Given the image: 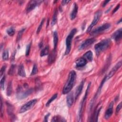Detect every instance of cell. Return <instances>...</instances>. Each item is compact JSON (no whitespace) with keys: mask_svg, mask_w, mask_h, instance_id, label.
<instances>
[{"mask_svg":"<svg viewBox=\"0 0 122 122\" xmlns=\"http://www.w3.org/2000/svg\"><path fill=\"white\" fill-rule=\"evenodd\" d=\"M37 102V99H33V100L27 102L20 108V109L19 111V112L23 113V112H24L28 111L29 110H30L31 108H32V107Z\"/></svg>","mask_w":122,"mask_h":122,"instance_id":"cell-8","label":"cell"},{"mask_svg":"<svg viewBox=\"0 0 122 122\" xmlns=\"http://www.w3.org/2000/svg\"><path fill=\"white\" fill-rule=\"evenodd\" d=\"M15 65L14 64H12L9 69V75H12L14 74V71H15Z\"/></svg>","mask_w":122,"mask_h":122,"instance_id":"cell-35","label":"cell"},{"mask_svg":"<svg viewBox=\"0 0 122 122\" xmlns=\"http://www.w3.org/2000/svg\"><path fill=\"white\" fill-rule=\"evenodd\" d=\"M56 50L53 49L51 53L50 54L48 58V61L49 64H51L56 59Z\"/></svg>","mask_w":122,"mask_h":122,"instance_id":"cell-15","label":"cell"},{"mask_svg":"<svg viewBox=\"0 0 122 122\" xmlns=\"http://www.w3.org/2000/svg\"><path fill=\"white\" fill-rule=\"evenodd\" d=\"M69 94L67 96L66 98V101H67V104L68 107H71L73 104L74 97L73 95V93L72 92H69Z\"/></svg>","mask_w":122,"mask_h":122,"instance_id":"cell-18","label":"cell"},{"mask_svg":"<svg viewBox=\"0 0 122 122\" xmlns=\"http://www.w3.org/2000/svg\"><path fill=\"white\" fill-rule=\"evenodd\" d=\"M7 33L10 36H12L15 34V29L13 27H10L7 30Z\"/></svg>","mask_w":122,"mask_h":122,"instance_id":"cell-30","label":"cell"},{"mask_svg":"<svg viewBox=\"0 0 122 122\" xmlns=\"http://www.w3.org/2000/svg\"><path fill=\"white\" fill-rule=\"evenodd\" d=\"M98 108V105L96 106V109L93 113L92 116V118H91V121H95V122H97L98 121V116L99 114L100 113V112L101 111V110L102 109V107L99 108L98 109H97Z\"/></svg>","mask_w":122,"mask_h":122,"instance_id":"cell-17","label":"cell"},{"mask_svg":"<svg viewBox=\"0 0 122 122\" xmlns=\"http://www.w3.org/2000/svg\"><path fill=\"white\" fill-rule=\"evenodd\" d=\"M83 57H84L87 61H92L93 60V53L90 51H88L83 55Z\"/></svg>","mask_w":122,"mask_h":122,"instance_id":"cell-21","label":"cell"},{"mask_svg":"<svg viewBox=\"0 0 122 122\" xmlns=\"http://www.w3.org/2000/svg\"><path fill=\"white\" fill-rule=\"evenodd\" d=\"M78 5L77 3H74L73 5V9L70 14V19L71 20H73L75 18L78 12Z\"/></svg>","mask_w":122,"mask_h":122,"instance_id":"cell-16","label":"cell"},{"mask_svg":"<svg viewBox=\"0 0 122 122\" xmlns=\"http://www.w3.org/2000/svg\"><path fill=\"white\" fill-rule=\"evenodd\" d=\"M30 46H31V44L29 43V44L27 45V46L26 47V52H25L26 56H28L29 55L30 51Z\"/></svg>","mask_w":122,"mask_h":122,"instance_id":"cell-36","label":"cell"},{"mask_svg":"<svg viewBox=\"0 0 122 122\" xmlns=\"http://www.w3.org/2000/svg\"><path fill=\"white\" fill-rule=\"evenodd\" d=\"M121 108H122V102H120L117 105V106L116 107V114H117L119 113V112H120Z\"/></svg>","mask_w":122,"mask_h":122,"instance_id":"cell-37","label":"cell"},{"mask_svg":"<svg viewBox=\"0 0 122 122\" xmlns=\"http://www.w3.org/2000/svg\"><path fill=\"white\" fill-rule=\"evenodd\" d=\"M58 42V35L57 32L55 31L53 32V44H54V49L56 50L57 44Z\"/></svg>","mask_w":122,"mask_h":122,"instance_id":"cell-23","label":"cell"},{"mask_svg":"<svg viewBox=\"0 0 122 122\" xmlns=\"http://www.w3.org/2000/svg\"><path fill=\"white\" fill-rule=\"evenodd\" d=\"M110 1L109 0H105V1H104V2L103 3V4H102V6L103 7H104Z\"/></svg>","mask_w":122,"mask_h":122,"instance_id":"cell-43","label":"cell"},{"mask_svg":"<svg viewBox=\"0 0 122 122\" xmlns=\"http://www.w3.org/2000/svg\"><path fill=\"white\" fill-rule=\"evenodd\" d=\"M76 76L77 75L74 71H71L70 72L67 81L63 88L62 93L63 94H68L70 92L76 82Z\"/></svg>","mask_w":122,"mask_h":122,"instance_id":"cell-1","label":"cell"},{"mask_svg":"<svg viewBox=\"0 0 122 122\" xmlns=\"http://www.w3.org/2000/svg\"><path fill=\"white\" fill-rule=\"evenodd\" d=\"M9 51L7 50H5L2 53V59L4 61H6L9 58Z\"/></svg>","mask_w":122,"mask_h":122,"instance_id":"cell-29","label":"cell"},{"mask_svg":"<svg viewBox=\"0 0 122 122\" xmlns=\"http://www.w3.org/2000/svg\"><path fill=\"white\" fill-rule=\"evenodd\" d=\"M25 30V29H22L18 32L17 37V42L19 41L20 40V39L22 36V34L24 32Z\"/></svg>","mask_w":122,"mask_h":122,"instance_id":"cell-31","label":"cell"},{"mask_svg":"<svg viewBox=\"0 0 122 122\" xmlns=\"http://www.w3.org/2000/svg\"><path fill=\"white\" fill-rule=\"evenodd\" d=\"M12 92V81H10L9 82L7 89V96H10Z\"/></svg>","mask_w":122,"mask_h":122,"instance_id":"cell-24","label":"cell"},{"mask_svg":"<svg viewBox=\"0 0 122 122\" xmlns=\"http://www.w3.org/2000/svg\"><path fill=\"white\" fill-rule=\"evenodd\" d=\"M101 16H102V12L101 10H99L96 12V13L94 15L92 21L91 22V24L89 25V26L88 27L87 29V30H86L87 32H90L92 30V28L97 23V22L99 20Z\"/></svg>","mask_w":122,"mask_h":122,"instance_id":"cell-7","label":"cell"},{"mask_svg":"<svg viewBox=\"0 0 122 122\" xmlns=\"http://www.w3.org/2000/svg\"><path fill=\"white\" fill-rule=\"evenodd\" d=\"M2 99H0V112H1V116H2Z\"/></svg>","mask_w":122,"mask_h":122,"instance_id":"cell-41","label":"cell"},{"mask_svg":"<svg viewBox=\"0 0 122 122\" xmlns=\"http://www.w3.org/2000/svg\"><path fill=\"white\" fill-rule=\"evenodd\" d=\"M84 83V80H83L81 81V82L80 83L79 85L78 86V87L76 90V92H75V100H76L78 98V97L81 94V93L82 91V90L83 89Z\"/></svg>","mask_w":122,"mask_h":122,"instance_id":"cell-19","label":"cell"},{"mask_svg":"<svg viewBox=\"0 0 122 122\" xmlns=\"http://www.w3.org/2000/svg\"><path fill=\"white\" fill-rule=\"evenodd\" d=\"M57 96H58V94H57V93H55V94H53V95L52 96V97L48 101V102H47V103H46V106H47V107L49 106L50 105V104L51 103V102L53 101H54L55 99H56V98L57 97Z\"/></svg>","mask_w":122,"mask_h":122,"instance_id":"cell-28","label":"cell"},{"mask_svg":"<svg viewBox=\"0 0 122 122\" xmlns=\"http://www.w3.org/2000/svg\"><path fill=\"white\" fill-rule=\"evenodd\" d=\"M121 21H122V19H121L117 23H121Z\"/></svg>","mask_w":122,"mask_h":122,"instance_id":"cell-44","label":"cell"},{"mask_svg":"<svg viewBox=\"0 0 122 122\" xmlns=\"http://www.w3.org/2000/svg\"><path fill=\"white\" fill-rule=\"evenodd\" d=\"M34 91L33 89H29L27 90V91L23 92H18V94H17V98L20 99L21 100L22 99H24L27 97H28L29 95L31 94Z\"/></svg>","mask_w":122,"mask_h":122,"instance_id":"cell-9","label":"cell"},{"mask_svg":"<svg viewBox=\"0 0 122 122\" xmlns=\"http://www.w3.org/2000/svg\"><path fill=\"white\" fill-rule=\"evenodd\" d=\"M49 53V47L48 46H46L44 48H43L41 51L40 56L41 57H43L44 56L48 55Z\"/></svg>","mask_w":122,"mask_h":122,"instance_id":"cell-26","label":"cell"},{"mask_svg":"<svg viewBox=\"0 0 122 122\" xmlns=\"http://www.w3.org/2000/svg\"><path fill=\"white\" fill-rule=\"evenodd\" d=\"M5 76L4 75L0 79V85L1 89L3 90L4 89V84H5Z\"/></svg>","mask_w":122,"mask_h":122,"instance_id":"cell-32","label":"cell"},{"mask_svg":"<svg viewBox=\"0 0 122 122\" xmlns=\"http://www.w3.org/2000/svg\"><path fill=\"white\" fill-rule=\"evenodd\" d=\"M37 72H38V68H37V65L35 64L33 65V68H32V70L30 75H35V74H36L37 73Z\"/></svg>","mask_w":122,"mask_h":122,"instance_id":"cell-34","label":"cell"},{"mask_svg":"<svg viewBox=\"0 0 122 122\" xmlns=\"http://www.w3.org/2000/svg\"><path fill=\"white\" fill-rule=\"evenodd\" d=\"M51 122H66V120L60 116H55L52 118Z\"/></svg>","mask_w":122,"mask_h":122,"instance_id":"cell-25","label":"cell"},{"mask_svg":"<svg viewBox=\"0 0 122 122\" xmlns=\"http://www.w3.org/2000/svg\"><path fill=\"white\" fill-rule=\"evenodd\" d=\"M6 70V66H3L1 69H0V77H2V76L3 75V74H4L5 71Z\"/></svg>","mask_w":122,"mask_h":122,"instance_id":"cell-38","label":"cell"},{"mask_svg":"<svg viewBox=\"0 0 122 122\" xmlns=\"http://www.w3.org/2000/svg\"><path fill=\"white\" fill-rule=\"evenodd\" d=\"M120 4H118L116 6V7L114 8V9L113 10V11H112V14H113V13H114L119 9V8H120Z\"/></svg>","mask_w":122,"mask_h":122,"instance_id":"cell-39","label":"cell"},{"mask_svg":"<svg viewBox=\"0 0 122 122\" xmlns=\"http://www.w3.org/2000/svg\"><path fill=\"white\" fill-rule=\"evenodd\" d=\"M88 61L83 57L79 58L76 61V66L77 68H81L85 66Z\"/></svg>","mask_w":122,"mask_h":122,"instance_id":"cell-14","label":"cell"},{"mask_svg":"<svg viewBox=\"0 0 122 122\" xmlns=\"http://www.w3.org/2000/svg\"><path fill=\"white\" fill-rule=\"evenodd\" d=\"M18 74L19 76L22 77H25L26 76V74H25V69H24L23 64H21L19 66L18 70Z\"/></svg>","mask_w":122,"mask_h":122,"instance_id":"cell-20","label":"cell"},{"mask_svg":"<svg viewBox=\"0 0 122 122\" xmlns=\"http://www.w3.org/2000/svg\"><path fill=\"white\" fill-rule=\"evenodd\" d=\"M90 86H91V82H90L88 84L87 89L85 91L84 96L80 103V108H79V113H78V122L81 121V119H82V114H83V108H84V105L85 104V102H86V99L87 98V96H88V95L89 93Z\"/></svg>","mask_w":122,"mask_h":122,"instance_id":"cell-3","label":"cell"},{"mask_svg":"<svg viewBox=\"0 0 122 122\" xmlns=\"http://www.w3.org/2000/svg\"><path fill=\"white\" fill-rule=\"evenodd\" d=\"M44 21H45V19L43 18V19L41 20V23H40L39 26L38 27V29H37V32H36L37 34H39V33H40V31L41 30V28H42V26H43V24H44Z\"/></svg>","mask_w":122,"mask_h":122,"instance_id":"cell-33","label":"cell"},{"mask_svg":"<svg viewBox=\"0 0 122 122\" xmlns=\"http://www.w3.org/2000/svg\"><path fill=\"white\" fill-rule=\"evenodd\" d=\"M7 106V112L9 115L10 116L11 118H15V116L13 112V107L11 104L9 103H6Z\"/></svg>","mask_w":122,"mask_h":122,"instance_id":"cell-22","label":"cell"},{"mask_svg":"<svg viewBox=\"0 0 122 122\" xmlns=\"http://www.w3.org/2000/svg\"><path fill=\"white\" fill-rule=\"evenodd\" d=\"M122 66V61H120L119 62H118L116 65L112 68V69L111 70V71L109 72L108 74L106 75L107 80L109 79L111 77H112V76L115 73V72L117 71V70L121 67Z\"/></svg>","mask_w":122,"mask_h":122,"instance_id":"cell-10","label":"cell"},{"mask_svg":"<svg viewBox=\"0 0 122 122\" xmlns=\"http://www.w3.org/2000/svg\"><path fill=\"white\" fill-rule=\"evenodd\" d=\"M122 28H120L119 29H118V30H117L115 32H114L112 36V38L114 39L115 41L118 42L121 39H122Z\"/></svg>","mask_w":122,"mask_h":122,"instance_id":"cell-12","label":"cell"},{"mask_svg":"<svg viewBox=\"0 0 122 122\" xmlns=\"http://www.w3.org/2000/svg\"><path fill=\"white\" fill-rule=\"evenodd\" d=\"M42 0H32L29 1L26 7V11L27 13L31 11L32 10L34 9L36 7L41 4L42 2Z\"/></svg>","mask_w":122,"mask_h":122,"instance_id":"cell-6","label":"cell"},{"mask_svg":"<svg viewBox=\"0 0 122 122\" xmlns=\"http://www.w3.org/2000/svg\"><path fill=\"white\" fill-rule=\"evenodd\" d=\"M50 115V113H48L47 115H46V116L44 117V122L48 121V118Z\"/></svg>","mask_w":122,"mask_h":122,"instance_id":"cell-42","label":"cell"},{"mask_svg":"<svg viewBox=\"0 0 122 122\" xmlns=\"http://www.w3.org/2000/svg\"><path fill=\"white\" fill-rule=\"evenodd\" d=\"M57 11L56 10H55L52 18L51 22V24L52 26L55 25L57 22Z\"/></svg>","mask_w":122,"mask_h":122,"instance_id":"cell-27","label":"cell"},{"mask_svg":"<svg viewBox=\"0 0 122 122\" xmlns=\"http://www.w3.org/2000/svg\"><path fill=\"white\" fill-rule=\"evenodd\" d=\"M111 42V40L109 39H106L95 44L94 49L96 55L99 56L102 52L108 49L110 45Z\"/></svg>","mask_w":122,"mask_h":122,"instance_id":"cell-2","label":"cell"},{"mask_svg":"<svg viewBox=\"0 0 122 122\" xmlns=\"http://www.w3.org/2000/svg\"><path fill=\"white\" fill-rule=\"evenodd\" d=\"M95 41V39L94 38H90L86 40L85 41H84L81 45L79 46V49L80 50H83L88 47H89L90 45L94 43V42Z\"/></svg>","mask_w":122,"mask_h":122,"instance_id":"cell-11","label":"cell"},{"mask_svg":"<svg viewBox=\"0 0 122 122\" xmlns=\"http://www.w3.org/2000/svg\"><path fill=\"white\" fill-rule=\"evenodd\" d=\"M77 32V29L74 28L72 29L71 32H70L69 34L67 36L66 39V51H65V55H68L69 54L71 47V43L72 39Z\"/></svg>","mask_w":122,"mask_h":122,"instance_id":"cell-4","label":"cell"},{"mask_svg":"<svg viewBox=\"0 0 122 122\" xmlns=\"http://www.w3.org/2000/svg\"><path fill=\"white\" fill-rule=\"evenodd\" d=\"M113 102H111L110 103L108 109L106 110L105 112L104 117L106 119H109L112 116L113 113Z\"/></svg>","mask_w":122,"mask_h":122,"instance_id":"cell-13","label":"cell"},{"mask_svg":"<svg viewBox=\"0 0 122 122\" xmlns=\"http://www.w3.org/2000/svg\"><path fill=\"white\" fill-rule=\"evenodd\" d=\"M70 2V0H62V1H61V4H62V5H64L67 4Z\"/></svg>","mask_w":122,"mask_h":122,"instance_id":"cell-40","label":"cell"},{"mask_svg":"<svg viewBox=\"0 0 122 122\" xmlns=\"http://www.w3.org/2000/svg\"><path fill=\"white\" fill-rule=\"evenodd\" d=\"M110 27L111 24L110 23H106L92 30L90 34L91 35H96L101 33H102V32L105 31L106 30H108Z\"/></svg>","mask_w":122,"mask_h":122,"instance_id":"cell-5","label":"cell"}]
</instances>
